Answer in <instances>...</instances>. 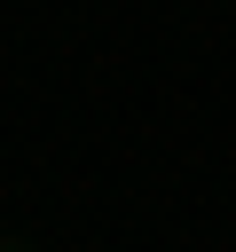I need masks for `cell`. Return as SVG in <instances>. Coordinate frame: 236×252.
<instances>
[{
  "mask_svg": "<svg viewBox=\"0 0 236 252\" xmlns=\"http://www.w3.org/2000/svg\"><path fill=\"white\" fill-rule=\"evenodd\" d=\"M0 252H24V244H16V236H0Z\"/></svg>",
  "mask_w": 236,
  "mask_h": 252,
  "instance_id": "1",
  "label": "cell"
},
{
  "mask_svg": "<svg viewBox=\"0 0 236 252\" xmlns=\"http://www.w3.org/2000/svg\"><path fill=\"white\" fill-rule=\"evenodd\" d=\"M24 252H31V244H24Z\"/></svg>",
  "mask_w": 236,
  "mask_h": 252,
  "instance_id": "2",
  "label": "cell"
}]
</instances>
